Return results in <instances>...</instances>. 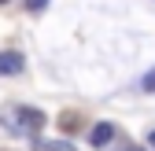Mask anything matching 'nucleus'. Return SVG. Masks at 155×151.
Here are the masks:
<instances>
[{
    "label": "nucleus",
    "mask_w": 155,
    "mask_h": 151,
    "mask_svg": "<svg viewBox=\"0 0 155 151\" xmlns=\"http://www.w3.org/2000/svg\"><path fill=\"white\" fill-rule=\"evenodd\" d=\"M0 4H8V0H0Z\"/></svg>",
    "instance_id": "nucleus-10"
},
{
    "label": "nucleus",
    "mask_w": 155,
    "mask_h": 151,
    "mask_svg": "<svg viewBox=\"0 0 155 151\" xmlns=\"http://www.w3.org/2000/svg\"><path fill=\"white\" fill-rule=\"evenodd\" d=\"M148 144H151V147H155V133H151V137H148Z\"/></svg>",
    "instance_id": "nucleus-8"
},
{
    "label": "nucleus",
    "mask_w": 155,
    "mask_h": 151,
    "mask_svg": "<svg viewBox=\"0 0 155 151\" xmlns=\"http://www.w3.org/2000/svg\"><path fill=\"white\" fill-rule=\"evenodd\" d=\"M59 125H63V129H67V133H70V129H78V125H81V118H78V114H74V111H67V114L59 118Z\"/></svg>",
    "instance_id": "nucleus-4"
},
{
    "label": "nucleus",
    "mask_w": 155,
    "mask_h": 151,
    "mask_svg": "<svg viewBox=\"0 0 155 151\" xmlns=\"http://www.w3.org/2000/svg\"><path fill=\"white\" fill-rule=\"evenodd\" d=\"M89 140H92V147H107V144L114 140V125H111V122H100V125H92Z\"/></svg>",
    "instance_id": "nucleus-2"
},
{
    "label": "nucleus",
    "mask_w": 155,
    "mask_h": 151,
    "mask_svg": "<svg viewBox=\"0 0 155 151\" xmlns=\"http://www.w3.org/2000/svg\"><path fill=\"white\" fill-rule=\"evenodd\" d=\"M4 125L8 129H15V133H26V137H33V133H41V125H45V114L41 111H33V107H8L4 111Z\"/></svg>",
    "instance_id": "nucleus-1"
},
{
    "label": "nucleus",
    "mask_w": 155,
    "mask_h": 151,
    "mask_svg": "<svg viewBox=\"0 0 155 151\" xmlns=\"http://www.w3.org/2000/svg\"><path fill=\"white\" fill-rule=\"evenodd\" d=\"M41 151H74L67 140H52V144H41Z\"/></svg>",
    "instance_id": "nucleus-5"
},
{
    "label": "nucleus",
    "mask_w": 155,
    "mask_h": 151,
    "mask_svg": "<svg viewBox=\"0 0 155 151\" xmlns=\"http://www.w3.org/2000/svg\"><path fill=\"white\" fill-rule=\"evenodd\" d=\"M129 151H144V147H129Z\"/></svg>",
    "instance_id": "nucleus-9"
},
{
    "label": "nucleus",
    "mask_w": 155,
    "mask_h": 151,
    "mask_svg": "<svg viewBox=\"0 0 155 151\" xmlns=\"http://www.w3.org/2000/svg\"><path fill=\"white\" fill-rule=\"evenodd\" d=\"M45 4H48V0H26V8H30V11H41Z\"/></svg>",
    "instance_id": "nucleus-6"
},
{
    "label": "nucleus",
    "mask_w": 155,
    "mask_h": 151,
    "mask_svg": "<svg viewBox=\"0 0 155 151\" xmlns=\"http://www.w3.org/2000/svg\"><path fill=\"white\" fill-rule=\"evenodd\" d=\"M144 88H148V92H155V70H151L148 78H144Z\"/></svg>",
    "instance_id": "nucleus-7"
},
{
    "label": "nucleus",
    "mask_w": 155,
    "mask_h": 151,
    "mask_svg": "<svg viewBox=\"0 0 155 151\" xmlns=\"http://www.w3.org/2000/svg\"><path fill=\"white\" fill-rule=\"evenodd\" d=\"M18 70H22L18 52H0V74H18Z\"/></svg>",
    "instance_id": "nucleus-3"
}]
</instances>
